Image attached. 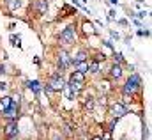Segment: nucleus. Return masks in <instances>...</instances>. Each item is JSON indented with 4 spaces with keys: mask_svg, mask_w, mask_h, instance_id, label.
<instances>
[{
    "mask_svg": "<svg viewBox=\"0 0 152 140\" xmlns=\"http://www.w3.org/2000/svg\"><path fill=\"white\" fill-rule=\"evenodd\" d=\"M140 87H142V80H140V76H138V74H131V78L126 82L124 92H127V94H134Z\"/></svg>",
    "mask_w": 152,
    "mask_h": 140,
    "instance_id": "f257e3e1",
    "label": "nucleus"
},
{
    "mask_svg": "<svg viewBox=\"0 0 152 140\" xmlns=\"http://www.w3.org/2000/svg\"><path fill=\"white\" fill-rule=\"evenodd\" d=\"M75 27H67V29H64L62 32H60V43H64V44H73L75 43Z\"/></svg>",
    "mask_w": 152,
    "mask_h": 140,
    "instance_id": "f03ea898",
    "label": "nucleus"
},
{
    "mask_svg": "<svg viewBox=\"0 0 152 140\" xmlns=\"http://www.w3.org/2000/svg\"><path fill=\"white\" fill-rule=\"evenodd\" d=\"M64 87H66V82L62 80L60 73H58V74H55V76L51 78V82H50V89H51V91H62Z\"/></svg>",
    "mask_w": 152,
    "mask_h": 140,
    "instance_id": "7ed1b4c3",
    "label": "nucleus"
},
{
    "mask_svg": "<svg viewBox=\"0 0 152 140\" xmlns=\"http://www.w3.org/2000/svg\"><path fill=\"white\" fill-rule=\"evenodd\" d=\"M4 133H5V137H16L18 135V124L16 122H9L7 126H5V130H4Z\"/></svg>",
    "mask_w": 152,
    "mask_h": 140,
    "instance_id": "20e7f679",
    "label": "nucleus"
},
{
    "mask_svg": "<svg viewBox=\"0 0 152 140\" xmlns=\"http://www.w3.org/2000/svg\"><path fill=\"white\" fill-rule=\"evenodd\" d=\"M127 113V108L122 105V103H115L113 105V115L118 119V117H122V115H126Z\"/></svg>",
    "mask_w": 152,
    "mask_h": 140,
    "instance_id": "39448f33",
    "label": "nucleus"
},
{
    "mask_svg": "<svg viewBox=\"0 0 152 140\" xmlns=\"http://www.w3.org/2000/svg\"><path fill=\"white\" fill-rule=\"evenodd\" d=\"M69 55L66 53V52H60V55H58V66H60V69H66L67 66H69Z\"/></svg>",
    "mask_w": 152,
    "mask_h": 140,
    "instance_id": "423d86ee",
    "label": "nucleus"
},
{
    "mask_svg": "<svg viewBox=\"0 0 152 140\" xmlns=\"http://www.w3.org/2000/svg\"><path fill=\"white\" fill-rule=\"evenodd\" d=\"M67 87H69V92H67V96H69V98H73V94H78V92L81 91V85H80L78 82H69V85H67Z\"/></svg>",
    "mask_w": 152,
    "mask_h": 140,
    "instance_id": "0eeeda50",
    "label": "nucleus"
},
{
    "mask_svg": "<svg viewBox=\"0 0 152 140\" xmlns=\"http://www.w3.org/2000/svg\"><path fill=\"white\" fill-rule=\"evenodd\" d=\"M36 7H37L39 14H46V11H48V2H46V0H37V2H36Z\"/></svg>",
    "mask_w": 152,
    "mask_h": 140,
    "instance_id": "6e6552de",
    "label": "nucleus"
},
{
    "mask_svg": "<svg viewBox=\"0 0 152 140\" xmlns=\"http://www.w3.org/2000/svg\"><path fill=\"white\" fill-rule=\"evenodd\" d=\"M83 80H85V73H81V71H75L69 78V82H78V83H81Z\"/></svg>",
    "mask_w": 152,
    "mask_h": 140,
    "instance_id": "1a4fd4ad",
    "label": "nucleus"
},
{
    "mask_svg": "<svg viewBox=\"0 0 152 140\" xmlns=\"http://www.w3.org/2000/svg\"><path fill=\"white\" fill-rule=\"evenodd\" d=\"M83 32H85V34H88V35L96 34V30H94V25H92L90 21H85V23H83Z\"/></svg>",
    "mask_w": 152,
    "mask_h": 140,
    "instance_id": "9d476101",
    "label": "nucleus"
},
{
    "mask_svg": "<svg viewBox=\"0 0 152 140\" xmlns=\"http://www.w3.org/2000/svg\"><path fill=\"white\" fill-rule=\"evenodd\" d=\"M110 74H112V76H113V78H120V76H122V68H120V66H117V64H115L113 68H112V69H110Z\"/></svg>",
    "mask_w": 152,
    "mask_h": 140,
    "instance_id": "9b49d317",
    "label": "nucleus"
},
{
    "mask_svg": "<svg viewBox=\"0 0 152 140\" xmlns=\"http://www.w3.org/2000/svg\"><path fill=\"white\" fill-rule=\"evenodd\" d=\"M5 4L9 5V9H11V11H16V9L21 5V2H20V0H5Z\"/></svg>",
    "mask_w": 152,
    "mask_h": 140,
    "instance_id": "f8f14e48",
    "label": "nucleus"
},
{
    "mask_svg": "<svg viewBox=\"0 0 152 140\" xmlns=\"http://www.w3.org/2000/svg\"><path fill=\"white\" fill-rule=\"evenodd\" d=\"M28 87L36 92V94H39L41 92V83H39L37 80H32V82H28Z\"/></svg>",
    "mask_w": 152,
    "mask_h": 140,
    "instance_id": "ddd939ff",
    "label": "nucleus"
},
{
    "mask_svg": "<svg viewBox=\"0 0 152 140\" xmlns=\"http://www.w3.org/2000/svg\"><path fill=\"white\" fill-rule=\"evenodd\" d=\"M85 59H87V53H85V52L81 50V52H80V53L76 55V57L73 59V60H71V62H73V64H76V62H83Z\"/></svg>",
    "mask_w": 152,
    "mask_h": 140,
    "instance_id": "4468645a",
    "label": "nucleus"
},
{
    "mask_svg": "<svg viewBox=\"0 0 152 140\" xmlns=\"http://www.w3.org/2000/svg\"><path fill=\"white\" fill-rule=\"evenodd\" d=\"M9 105H11V98H5V96H2V98H0V110H5Z\"/></svg>",
    "mask_w": 152,
    "mask_h": 140,
    "instance_id": "2eb2a0df",
    "label": "nucleus"
},
{
    "mask_svg": "<svg viewBox=\"0 0 152 140\" xmlns=\"http://www.w3.org/2000/svg\"><path fill=\"white\" fill-rule=\"evenodd\" d=\"M75 66H76V71H81V73H85V71L88 69V66L85 64V60L83 62H76Z\"/></svg>",
    "mask_w": 152,
    "mask_h": 140,
    "instance_id": "dca6fc26",
    "label": "nucleus"
},
{
    "mask_svg": "<svg viewBox=\"0 0 152 140\" xmlns=\"http://www.w3.org/2000/svg\"><path fill=\"white\" fill-rule=\"evenodd\" d=\"M88 69H90V73H97V71H99V64H97V62H92V64L88 66Z\"/></svg>",
    "mask_w": 152,
    "mask_h": 140,
    "instance_id": "f3484780",
    "label": "nucleus"
},
{
    "mask_svg": "<svg viewBox=\"0 0 152 140\" xmlns=\"http://www.w3.org/2000/svg\"><path fill=\"white\" fill-rule=\"evenodd\" d=\"M122 99H124V103H131V101H133V94L124 92V98H122Z\"/></svg>",
    "mask_w": 152,
    "mask_h": 140,
    "instance_id": "a211bd4d",
    "label": "nucleus"
},
{
    "mask_svg": "<svg viewBox=\"0 0 152 140\" xmlns=\"http://www.w3.org/2000/svg\"><path fill=\"white\" fill-rule=\"evenodd\" d=\"M7 91V83H4V82H0V94H4Z\"/></svg>",
    "mask_w": 152,
    "mask_h": 140,
    "instance_id": "6ab92c4d",
    "label": "nucleus"
},
{
    "mask_svg": "<svg viewBox=\"0 0 152 140\" xmlns=\"http://www.w3.org/2000/svg\"><path fill=\"white\" fill-rule=\"evenodd\" d=\"M122 60H124L122 53H115V62H122Z\"/></svg>",
    "mask_w": 152,
    "mask_h": 140,
    "instance_id": "aec40b11",
    "label": "nucleus"
},
{
    "mask_svg": "<svg viewBox=\"0 0 152 140\" xmlns=\"http://www.w3.org/2000/svg\"><path fill=\"white\" fill-rule=\"evenodd\" d=\"M85 106H87L88 110H92V108H94V101H92V99H88V101L85 103Z\"/></svg>",
    "mask_w": 152,
    "mask_h": 140,
    "instance_id": "412c9836",
    "label": "nucleus"
},
{
    "mask_svg": "<svg viewBox=\"0 0 152 140\" xmlns=\"http://www.w3.org/2000/svg\"><path fill=\"white\" fill-rule=\"evenodd\" d=\"M104 59H106V55H104V53H103V55H101V53H99V55H96V62H99V60H104Z\"/></svg>",
    "mask_w": 152,
    "mask_h": 140,
    "instance_id": "4be33fe9",
    "label": "nucleus"
},
{
    "mask_svg": "<svg viewBox=\"0 0 152 140\" xmlns=\"http://www.w3.org/2000/svg\"><path fill=\"white\" fill-rule=\"evenodd\" d=\"M110 139H112V135H110V130H108V131L104 133V140H110Z\"/></svg>",
    "mask_w": 152,
    "mask_h": 140,
    "instance_id": "5701e85b",
    "label": "nucleus"
},
{
    "mask_svg": "<svg viewBox=\"0 0 152 140\" xmlns=\"http://www.w3.org/2000/svg\"><path fill=\"white\" fill-rule=\"evenodd\" d=\"M138 34H140V35H149V34H151V32H149V30H140Z\"/></svg>",
    "mask_w": 152,
    "mask_h": 140,
    "instance_id": "b1692460",
    "label": "nucleus"
},
{
    "mask_svg": "<svg viewBox=\"0 0 152 140\" xmlns=\"http://www.w3.org/2000/svg\"><path fill=\"white\" fill-rule=\"evenodd\" d=\"M145 14H147V13H145V11H142V13H138L136 16H138V18H145Z\"/></svg>",
    "mask_w": 152,
    "mask_h": 140,
    "instance_id": "393cba45",
    "label": "nucleus"
},
{
    "mask_svg": "<svg viewBox=\"0 0 152 140\" xmlns=\"http://www.w3.org/2000/svg\"><path fill=\"white\" fill-rule=\"evenodd\" d=\"M4 73H5V68H4V66H0V74H4Z\"/></svg>",
    "mask_w": 152,
    "mask_h": 140,
    "instance_id": "a878e982",
    "label": "nucleus"
},
{
    "mask_svg": "<svg viewBox=\"0 0 152 140\" xmlns=\"http://www.w3.org/2000/svg\"><path fill=\"white\" fill-rule=\"evenodd\" d=\"M92 140H103V139H101V137H94Z\"/></svg>",
    "mask_w": 152,
    "mask_h": 140,
    "instance_id": "bb28decb",
    "label": "nucleus"
},
{
    "mask_svg": "<svg viewBox=\"0 0 152 140\" xmlns=\"http://www.w3.org/2000/svg\"><path fill=\"white\" fill-rule=\"evenodd\" d=\"M110 2H112V4H118V0H110Z\"/></svg>",
    "mask_w": 152,
    "mask_h": 140,
    "instance_id": "cd10ccee",
    "label": "nucleus"
}]
</instances>
